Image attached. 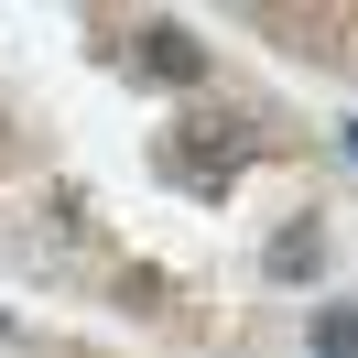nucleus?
I'll return each instance as SVG.
<instances>
[{"instance_id": "nucleus-1", "label": "nucleus", "mask_w": 358, "mask_h": 358, "mask_svg": "<svg viewBox=\"0 0 358 358\" xmlns=\"http://www.w3.org/2000/svg\"><path fill=\"white\" fill-rule=\"evenodd\" d=\"M163 163H174L185 185H228V174L250 163V131H239V120H217V109H196V120L174 131V152H163Z\"/></svg>"}, {"instance_id": "nucleus-2", "label": "nucleus", "mask_w": 358, "mask_h": 358, "mask_svg": "<svg viewBox=\"0 0 358 358\" xmlns=\"http://www.w3.org/2000/svg\"><path fill=\"white\" fill-rule=\"evenodd\" d=\"M141 76H174V87H196V76H206V44H196V33H185V22H141Z\"/></svg>"}, {"instance_id": "nucleus-3", "label": "nucleus", "mask_w": 358, "mask_h": 358, "mask_svg": "<svg viewBox=\"0 0 358 358\" xmlns=\"http://www.w3.org/2000/svg\"><path fill=\"white\" fill-rule=\"evenodd\" d=\"M315 250H326V239H315V217H293L282 239H271V271H282V282H304V271H315Z\"/></svg>"}, {"instance_id": "nucleus-4", "label": "nucleus", "mask_w": 358, "mask_h": 358, "mask_svg": "<svg viewBox=\"0 0 358 358\" xmlns=\"http://www.w3.org/2000/svg\"><path fill=\"white\" fill-rule=\"evenodd\" d=\"M304 348H315V358H358V304L315 315V326H304Z\"/></svg>"}]
</instances>
